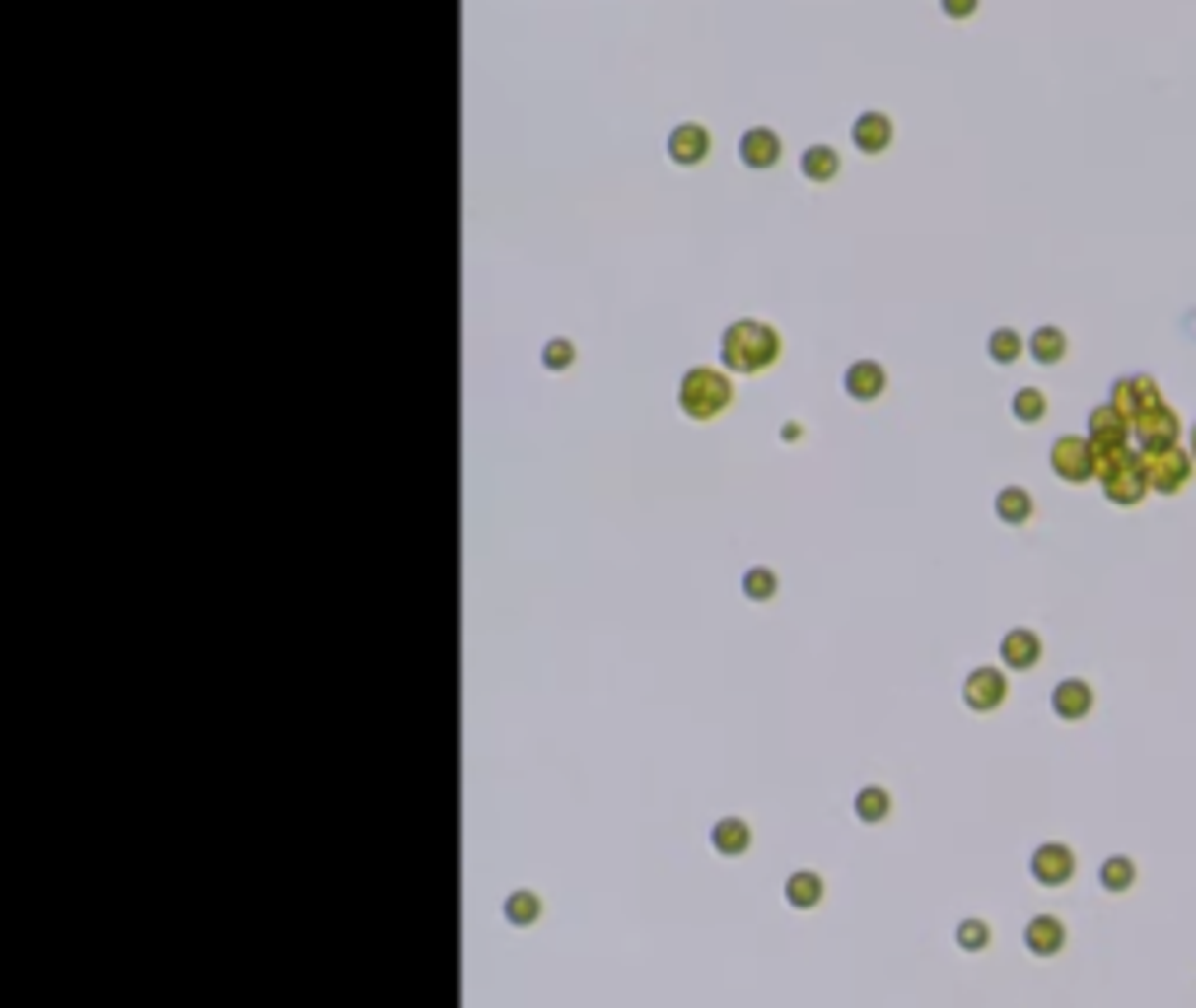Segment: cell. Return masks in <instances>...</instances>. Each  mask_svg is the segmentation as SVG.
Listing matches in <instances>:
<instances>
[{"mask_svg": "<svg viewBox=\"0 0 1196 1008\" xmlns=\"http://www.w3.org/2000/svg\"><path fill=\"white\" fill-rule=\"evenodd\" d=\"M800 435H804V425H795V421L781 425V439H800Z\"/></svg>", "mask_w": 1196, "mask_h": 1008, "instance_id": "1f68e13d", "label": "cell"}, {"mask_svg": "<svg viewBox=\"0 0 1196 1008\" xmlns=\"http://www.w3.org/2000/svg\"><path fill=\"white\" fill-rule=\"evenodd\" d=\"M1145 467H1150V491H1160V496H1178L1182 486L1192 481V453L1187 448H1163V453H1141Z\"/></svg>", "mask_w": 1196, "mask_h": 1008, "instance_id": "5b68a950", "label": "cell"}, {"mask_svg": "<svg viewBox=\"0 0 1196 1008\" xmlns=\"http://www.w3.org/2000/svg\"><path fill=\"white\" fill-rule=\"evenodd\" d=\"M776 588H781V579H776V570H767V566H752L748 574H743V593H748V602H771L776 598Z\"/></svg>", "mask_w": 1196, "mask_h": 1008, "instance_id": "83f0119b", "label": "cell"}, {"mask_svg": "<svg viewBox=\"0 0 1196 1008\" xmlns=\"http://www.w3.org/2000/svg\"><path fill=\"white\" fill-rule=\"evenodd\" d=\"M1000 663L1010 672H1028L1042 663V636L1037 631H1028V626H1015V631H1005V639H1000Z\"/></svg>", "mask_w": 1196, "mask_h": 1008, "instance_id": "4fadbf2b", "label": "cell"}, {"mask_svg": "<svg viewBox=\"0 0 1196 1008\" xmlns=\"http://www.w3.org/2000/svg\"><path fill=\"white\" fill-rule=\"evenodd\" d=\"M1010 701V677L1000 668H972L963 682V706L972 714H996Z\"/></svg>", "mask_w": 1196, "mask_h": 1008, "instance_id": "8992f818", "label": "cell"}, {"mask_svg": "<svg viewBox=\"0 0 1196 1008\" xmlns=\"http://www.w3.org/2000/svg\"><path fill=\"white\" fill-rule=\"evenodd\" d=\"M1131 435H1136V443H1141V453H1163V448H1178V435H1182V421L1173 407H1160L1150 411L1145 421L1131 425Z\"/></svg>", "mask_w": 1196, "mask_h": 1008, "instance_id": "9c48e42d", "label": "cell"}, {"mask_svg": "<svg viewBox=\"0 0 1196 1008\" xmlns=\"http://www.w3.org/2000/svg\"><path fill=\"white\" fill-rule=\"evenodd\" d=\"M1052 472L1071 486H1085V481L1098 477V448L1090 443V435H1061L1052 443Z\"/></svg>", "mask_w": 1196, "mask_h": 1008, "instance_id": "277c9868", "label": "cell"}, {"mask_svg": "<svg viewBox=\"0 0 1196 1008\" xmlns=\"http://www.w3.org/2000/svg\"><path fill=\"white\" fill-rule=\"evenodd\" d=\"M827 902V883L818 868H795L786 878V906L790 910H818Z\"/></svg>", "mask_w": 1196, "mask_h": 1008, "instance_id": "d6986e66", "label": "cell"}, {"mask_svg": "<svg viewBox=\"0 0 1196 1008\" xmlns=\"http://www.w3.org/2000/svg\"><path fill=\"white\" fill-rule=\"evenodd\" d=\"M977 5H982V0H940V10H945L949 19H972L977 15Z\"/></svg>", "mask_w": 1196, "mask_h": 1008, "instance_id": "4dcf8cb0", "label": "cell"}, {"mask_svg": "<svg viewBox=\"0 0 1196 1008\" xmlns=\"http://www.w3.org/2000/svg\"><path fill=\"white\" fill-rule=\"evenodd\" d=\"M953 938H958L963 953H986V948H991V924L986 920H958Z\"/></svg>", "mask_w": 1196, "mask_h": 1008, "instance_id": "f1b7e54d", "label": "cell"}, {"mask_svg": "<svg viewBox=\"0 0 1196 1008\" xmlns=\"http://www.w3.org/2000/svg\"><path fill=\"white\" fill-rule=\"evenodd\" d=\"M1090 443L1098 448V462L1112 458V453H1122V448H1131V421H1126V416L1112 407V402L1093 407V416H1090Z\"/></svg>", "mask_w": 1196, "mask_h": 1008, "instance_id": "52a82bcc", "label": "cell"}, {"mask_svg": "<svg viewBox=\"0 0 1196 1008\" xmlns=\"http://www.w3.org/2000/svg\"><path fill=\"white\" fill-rule=\"evenodd\" d=\"M1028 868H1033V878L1042 887H1066L1075 878V849L1061 845V840H1047V845L1033 849Z\"/></svg>", "mask_w": 1196, "mask_h": 1008, "instance_id": "30bf717a", "label": "cell"}, {"mask_svg": "<svg viewBox=\"0 0 1196 1008\" xmlns=\"http://www.w3.org/2000/svg\"><path fill=\"white\" fill-rule=\"evenodd\" d=\"M1066 351H1071V341H1066L1061 327H1037V332L1028 336V355H1033L1037 365H1061Z\"/></svg>", "mask_w": 1196, "mask_h": 1008, "instance_id": "cb8c5ba5", "label": "cell"}, {"mask_svg": "<svg viewBox=\"0 0 1196 1008\" xmlns=\"http://www.w3.org/2000/svg\"><path fill=\"white\" fill-rule=\"evenodd\" d=\"M571 365H575V346L566 341V336H556V341H547V346H542V370L566 373Z\"/></svg>", "mask_w": 1196, "mask_h": 1008, "instance_id": "f546056e", "label": "cell"}, {"mask_svg": "<svg viewBox=\"0 0 1196 1008\" xmlns=\"http://www.w3.org/2000/svg\"><path fill=\"white\" fill-rule=\"evenodd\" d=\"M781 360V332L762 318H739L720 332V365L730 373H762Z\"/></svg>", "mask_w": 1196, "mask_h": 1008, "instance_id": "6da1fadb", "label": "cell"}, {"mask_svg": "<svg viewBox=\"0 0 1196 1008\" xmlns=\"http://www.w3.org/2000/svg\"><path fill=\"white\" fill-rule=\"evenodd\" d=\"M1098 481H1103V496L1112 504H1141L1150 496V467L1136 448H1122V453L1098 462Z\"/></svg>", "mask_w": 1196, "mask_h": 1008, "instance_id": "3957f363", "label": "cell"}, {"mask_svg": "<svg viewBox=\"0 0 1196 1008\" xmlns=\"http://www.w3.org/2000/svg\"><path fill=\"white\" fill-rule=\"evenodd\" d=\"M1112 407H1117L1126 421L1136 425V421H1145L1150 411H1160L1163 397H1160V388H1155V378L1136 373V378H1122V383L1112 388Z\"/></svg>", "mask_w": 1196, "mask_h": 1008, "instance_id": "ba28073f", "label": "cell"}, {"mask_svg": "<svg viewBox=\"0 0 1196 1008\" xmlns=\"http://www.w3.org/2000/svg\"><path fill=\"white\" fill-rule=\"evenodd\" d=\"M739 160L748 168H776L781 164V136L771 126H748L743 141H739Z\"/></svg>", "mask_w": 1196, "mask_h": 1008, "instance_id": "e0dca14e", "label": "cell"}, {"mask_svg": "<svg viewBox=\"0 0 1196 1008\" xmlns=\"http://www.w3.org/2000/svg\"><path fill=\"white\" fill-rule=\"evenodd\" d=\"M537 920H542V897H537V892H528V887H515V892L505 897V924H515V929H533Z\"/></svg>", "mask_w": 1196, "mask_h": 1008, "instance_id": "7402d4cb", "label": "cell"}, {"mask_svg": "<svg viewBox=\"0 0 1196 1008\" xmlns=\"http://www.w3.org/2000/svg\"><path fill=\"white\" fill-rule=\"evenodd\" d=\"M841 388H846L851 402H879V397L888 392V370H883L879 360H856V365H846Z\"/></svg>", "mask_w": 1196, "mask_h": 1008, "instance_id": "8fae6325", "label": "cell"}, {"mask_svg": "<svg viewBox=\"0 0 1196 1008\" xmlns=\"http://www.w3.org/2000/svg\"><path fill=\"white\" fill-rule=\"evenodd\" d=\"M1136 878H1141V868H1136V859H1126V854H1112V859H1103V868H1098L1103 892H1131Z\"/></svg>", "mask_w": 1196, "mask_h": 1008, "instance_id": "d4e9b609", "label": "cell"}, {"mask_svg": "<svg viewBox=\"0 0 1196 1008\" xmlns=\"http://www.w3.org/2000/svg\"><path fill=\"white\" fill-rule=\"evenodd\" d=\"M1010 411H1015V421H1023V425H1037L1042 416H1047V392H1037V388H1019L1015 392V402H1010Z\"/></svg>", "mask_w": 1196, "mask_h": 1008, "instance_id": "4316f807", "label": "cell"}, {"mask_svg": "<svg viewBox=\"0 0 1196 1008\" xmlns=\"http://www.w3.org/2000/svg\"><path fill=\"white\" fill-rule=\"evenodd\" d=\"M1052 709H1056V719H1066V724L1090 719V714H1093V687L1085 682V677H1066V682H1056V687H1052Z\"/></svg>", "mask_w": 1196, "mask_h": 1008, "instance_id": "7c38bea8", "label": "cell"}, {"mask_svg": "<svg viewBox=\"0 0 1196 1008\" xmlns=\"http://www.w3.org/2000/svg\"><path fill=\"white\" fill-rule=\"evenodd\" d=\"M1187 453H1192V462H1196V430H1192V443H1187Z\"/></svg>", "mask_w": 1196, "mask_h": 1008, "instance_id": "d6a6232c", "label": "cell"}, {"mask_svg": "<svg viewBox=\"0 0 1196 1008\" xmlns=\"http://www.w3.org/2000/svg\"><path fill=\"white\" fill-rule=\"evenodd\" d=\"M837 173H841V155L832 145H809L800 155V177H809V182H832Z\"/></svg>", "mask_w": 1196, "mask_h": 1008, "instance_id": "44dd1931", "label": "cell"}, {"mask_svg": "<svg viewBox=\"0 0 1196 1008\" xmlns=\"http://www.w3.org/2000/svg\"><path fill=\"white\" fill-rule=\"evenodd\" d=\"M996 518L1000 523H1010V528H1023L1028 518H1033V496L1023 491V486H1005L996 496Z\"/></svg>", "mask_w": 1196, "mask_h": 1008, "instance_id": "603a6c76", "label": "cell"}, {"mask_svg": "<svg viewBox=\"0 0 1196 1008\" xmlns=\"http://www.w3.org/2000/svg\"><path fill=\"white\" fill-rule=\"evenodd\" d=\"M851 813H856L865 827H879V822L893 817V794H888L883 784H865V789L856 794V803H851Z\"/></svg>", "mask_w": 1196, "mask_h": 1008, "instance_id": "ffe728a7", "label": "cell"}, {"mask_svg": "<svg viewBox=\"0 0 1196 1008\" xmlns=\"http://www.w3.org/2000/svg\"><path fill=\"white\" fill-rule=\"evenodd\" d=\"M1066 920H1056V915H1033V920L1023 924V948L1033 957H1056L1066 953Z\"/></svg>", "mask_w": 1196, "mask_h": 1008, "instance_id": "9a60e30c", "label": "cell"}, {"mask_svg": "<svg viewBox=\"0 0 1196 1008\" xmlns=\"http://www.w3.org/2000/svg\"><path fill=\"white\" fill-rule=\"evenodd\" d=\"M711 849L720 859H743L752 849V827L743 817H720V822H711Z\"/></svg>", "mask_w": 1196, "mask_h": 1008, "instance_id": "ac0fdd59", "label": "cell"}, {"mask_svg": "<svg viewBox=\"0 0 1196 1008\" xmlns=\"http://www.w3.org/2000/svg\"><path fill=\"white\" fill-rule=\"evenodd\" d=\"M1023 351H1028V341H1023L1015 327H996V332L986 336V355H991L996 365H1015Z\"/></svg>", "mask_w": 1196, "mask_h": 1008, "instance_id": "484cf974", "label": "cell"}, {"mask_svg": "<svg viewBox=\"0 0 1196 1008\" xmlns=\"http://www.w3.org/2000/svg\"><path fill=\"white\" fill-rule=\"evenodd\" d=\"M711 155V131L697 122H678L673 131H668V160L682 164V168H692V164H701Z\"/></svg>", "mask_w": 1196, "mask_h": 1008, "instance_id": "5bb4252c", "label": "cell"}, {"mask_svg": "<svg viewBox=\"0 0 1196 1008\" xmlns=\"http://www.w3.org/2000/svg\"><path fill=\"white\" fill-rule=\"evenodd\" d=\"M734 402V383H730V370H715V365H692V370L682 373L678 383V407L682 416H692V421H715V416H725Z\"/></svg>", "mask_w": 1196, "mask_h": 1008, "instance_id": "7a4b0ae2", "label": "cell"}, {"mask_svg": "<svg viewBox=\"0 0 1196 1008\" xmlns=\"http://www.w3.org/2000/svg\"><path fill=\"white\" fill-rule=\"evenodd\" d=\"M851 145H856L860 155H883V150L893 145V122H888V112H860L856 122H851Z\"/></svg>", "mask_w": 1196, "mask_h": 1008, "instance_id": "2e32d148", "label": "cell"}]
</instances>
